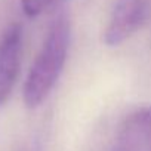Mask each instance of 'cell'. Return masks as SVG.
I'll use <instances>...</instances> for the list:
<instances>
[{
    "label": "cell",
    "mask_w": 151,
    "mask_h": 151,
    "mask_svg": "<svg viewBox=\"0 0 151 151\" xmlns=\"http://www.w3.org/2000/svg\"><path fill=\"white\" fill-rule=\"evenodd\" d=\"M70 45V22L58 17L31 65L24 85V102L28 108L39 107L52 92L65 65Z\"/></svg>",
    "instance_id": "6da1fadb"
},
{
    "label": "cell",
    "mask_w": 151,
    "mask_h": 151,
    "mask_svg": "<svg viewBox=\"0 0 151 151\" xmlns=\"http://www.w3.org/2000/svg\"><path fill=\"white\" fill-rule=\"evenodd\" d=\"M148 8L145 0H117L104 40L108 46H117L133 36L145 22Z\"/></svg>",
    "instance_id": "7a4b0ae2"
},
{
    "label": "cell",
    "mask_w": 151,
    "mask_h": 151,
    "mask_svg": "<svg viewBox=\"0 0 151 151\" xmlns=\"http://www.w3.org/2000/svg\"><path fill=\"white\" fill-rule=\"evenodd\" d=\"M22 55V28L12 24L0 40V105L11 96L18 79Z\"/></svg>",
    "instance_id": "3957f363"
},
{
    "label": "cell",
    "mask_w": 151,
    "mask_h": 151,
    "mask_svg": "<svg viewBox=\"0 0 151 151\" xmlns=\"http://www.w3.org/2000/svg\"><path fill=\"white\" fill-rule=\"evenodd\" d=\"M150 141H151V107L138 111L127 120L120 135L116 151H136L138 148H141V145Z\"/></svg>",
    "instance_id": "277c9868"
},
{
    "label": "cell",
    "mask_w": 151,
    "mask_h": 151,
    "mask_svg": "<svg viewBox=\"0 0 151 151\" xmlns=\"http://www.w3.org/2000/svg\"><path fill=\"white\" fill-rule=\"evenodd\" d=\"M53 0H21L22 11L27 17H37L52 5Z\"/></svg>",
    "instance_id": "5b68a950"
}]
</instances>
